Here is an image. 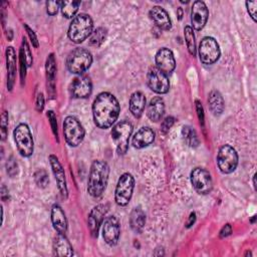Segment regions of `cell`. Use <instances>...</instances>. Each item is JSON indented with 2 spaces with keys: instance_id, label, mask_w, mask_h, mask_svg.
Listing matches in <instances>:
<instances>
[{
  "instance_id": "obj_1",
  "label": "cell",
  "mask_w": 257,
  "mask_h": 257,
  "mask_svg": "<svg viewBox=\"0 0 257 257\" xmlns=\"http://www.w3.org/2000/svg\"><path fill=\"white\" fill-rule=\"evenodd\" d=\"M120 106L116 97L109 92H100L92 103V115L96 126L107 128L118 117Z\"/></svg>"
},
{
  "instance_id": "obj_2",
  "label": "cell",
  "mask_w": 257,
  "mask_h": 257,
  "mask_svg": "<svg viewBox=\"0 0 257 257\" xmlns=\"http://www.w3.org/2000/svg\"><path fill=\"white\" fill-rule=\"evenodd\" d=\"M109 175L108 165L100 160H95L91 164L88 182H87V191L90 196L94 198L100 197L107 185Z\"/></svg>"
},
{
  "instance_id": "obj_3",
  "label": "cell",
  "mask_w": 257,
  "mask_h": 257,
  "mask_svg": "<svg viewBox=\"0 0 257 257\" xmlns=\"http://www.w3.org/2000/svg\"><path fill=\"white\" fill-rule=\"evenodd\" d=\"M93 22L88 14L80 13L76 15L69 27H68V38L74 43H80L84 41L92 33Z\"/></svg>"
},
{
  "instance_id": "obj_4",
  "label": "cell",
  "mask_w": 257,
  "mask_h": 257,
  "mask_svg": "<svg viewBox=\"0 0 257 257\" xmlns=\"http://www.w3.org/2000/svg\"><path fill=\"white\" fill-rule=\"evenodd\" d=\"M92 62L91 53L85 48H75L66 59L67 69L75 74H81L89 68Z\"/></svg>"
},
{
  "instance_id": "obj_5",
  "label": "cell",
  "mask_w": 257,
  "mask_h": 257,
  "mask_svg": "<svg viewBox=\"0 0 257 257\" xmlns=\"http://www.w3.org/2000/svg\"><path fill=\"white\" fill-rule=\"evenodd\" d=\"M133 132V125L127 120H121L113 125L111 139L119 155H124L128 149V141Z\"/></svg>"
},
{
  "instance_id": "obj_6",
  "label": "cell",
  "mask_w": 257,
  "mask_h": 257,
  "mask_svg": "<svg viewBox=\"0 0 257 257\" xmlns=\"http://www.w3.org/2000/svg\"><path fill=\"white\" fill-rule=\"evenodd\" d=\"M14 141L18 152L23 157H30L33 154V138L26 123H19L13 132Z\"/></svg>"
},
{
  "instance_id": "obj_7",
  "label": "cell",
  "mask_w": 257,
  "mask_h": 257,
  "mask_svg": "<svg viewBox=\"0 0 257 257\" xmlns=\"http://www.w3.org/2000/svg\"><path fill=\"white\" fill-rule=\"evenodd\" d=\"M63 134L66 143L70 147H77L84 138V128L74 116H66L63 121Z\"/></svg>"
},
{
  "instance_id": "obj_8",
  "label": "cell",
  "mask_w": 257,
  "mask_h": 257,
  "mask_svg": "<svg viewBox=\"0 0 257 257\" xmlns=\"http://www.w3.org/2000/svg\"><path fill=\"white\" fill-rule=\"evenodd\" d=\"M135 188V179L130 173L122 174L116 184L114 200L118 206H126L131 201Z\"/></svg>"
},
{
  "instance_id": "obj_9",
  "label": "cell",
  "mask_w": 257,
  "mask_h": 257,
  "mask_svg": "<svg viewBox=\"0 0 257 257\" xmlns=\"http://www.w3.org/2000/svg\"><path fill=\"white\" fill-rule=\"evenodd\" d=\"M217 165L223 174H230L235 171L238 165V154L230 145L222 146L217 154Z\"/></svg>"
},
{
  "instance_id": "obj_10",
  "label": "cell",
  "mask_w": 257,
  "mask_h": 257,
  "mask_svg": "<svg viewBox=\"0 0 257 257\" xmlns=\"http://www.w3.org/2000/svg\"><path fill=\"white\" fill-rule=\"evenodd\" d=\"M199 56L204 64H213L216 62L220 57L218 42L213 37H204L199 45Z\"/></svg>"
},
{
  "instance_id": "obj_11",
  "label": "cell",
  "mask_w": 257,
  "mask_h": 257,
  "mask_svg": "<svg viewBox=\"0 0 257 257\" xmlns=\"http://www.w3.org/2000/svg\"><path fill=\"white\" fill-rule=\"evenodd\" d=\"M191 183L197 193L207 195L212 191L213 181L211 174L203 168H195L191 172Z\"/></svg>"
},
{
  "instance_id": "obj_12",
  "label": "cell",
  "mask_w": 257,
  "mask_h": 257,
  "mask_svg": "<svg viewBox=\"0 0 257 257\" xmlns=\"http://www.w3.org/2000/svg\"><path fill=\"white\" fill-rule=\"evenodd\" d=\"M147 81H148L149 87L157 93L164 94L169 91L170 81H169L168 75L157 67H152L149 70Z\"/></svg>"
},
{
  "instance_id": "obj_13",
  "label": "cell",
  "mask_w": 257,
  "mask_h": 257,
  "mask_svg": "<svg viewBox=\"0 0 257 257\" xmlns=\"http://www.w3.org/2000/svg\"><path fill=\"white\" fill-rule=\"evenodd\" d=\"M120 234L119 221L115 216H108L102 222V237L109 246H114L118 242Z\"/></svg>"
},
{
  "instance_id": "obj_14",
  "label": "cell",
  "mask_w": 257,
  "mask_h": 257,
  "mask_svg": "<svg viewBox=\"0 0 257 257\" xmlns=\"http://www.w3.org/2000/svg\"><path fill=\"white\" fill-rule=\"evenodd\" d=\"M92 84L90 78L85 75H78L74 77L69 85V92L72 97L85 98L90 95Z\"/></svg>"
},
{
  "instance_id": "obj_15",
  "label": "cell",
  "mask_w": 257,
  "mask_h": 257,
  "mask_svg": "<svg viewBox=\"0 0 257 257\" xmlns=\"http://www.w3.org/2000/svg\"><path fill=\"white\" fill-rule=\"evenodd\" d=\"M209 17V10L203 1H195L191 11V23L192 28L201 30L207 23Z\"/></svg>"
},
{
  "instance_id": "obj_16",
  "label": "cell",
  "mask_w": 257,
  "mask_h": 257,
  "mask_svg": "<svg viewBox=\"0 0 257 257\" xmlns=\"http://www.w3.org/2000/svg\"><path fill=\"white\" fill-rule=\"evenodd\" d=\"M108 211L107 204H99L95 206L89 213L87 224L92 237H97L100 225H102L105 214Z\"/></svg>"
},
{
  "instance_id": "obj_17",
  "label": "cell",
  "mask_w": 257,
  "mask_h": 257,
  "mask_svg": "<svg viewBox=\"0 0 257 257\" xmlns=\"http://www.w3.org/2000/svg\"><path fill=\"white\" fill-rule=\"evenodd\" d=\"M155 60L157 64L156 67L159 68L164 73H166L167 75L171 73L176 67V60H175L174 54L172 50H170L167 47H163L158 50Z\"/></svg>"
},
{
  "instance_id": "obj_18",
  "label": "cell",
  "mask_w": 257,
  "mask_h": 257,
  "mask_svg": "<svg viewBox=\"0 0 257 257\" xmlns=\"http://www.w3.org/2000/svg\"><path fill=\"white\" fill-rule=\"evenodd\" d=\"M49 163H50L54 178L56 180L58 190L60 191V193L63 197H66L67 196V187H66V179H65V174H64L63 168H62L60 162L58 161L57 157L54 155L49 156Z\"/></svg>"
},
{
  "instance_id": "obj_19",
  "label": "cell",
  "mask_w": 257,
  "mask_h": 257,
  "mask_svg": "<svg viewBox=\"0 0 257 257\" xmlns=\"http://www.w3.org/2000/svg\"><path fill=\"white\" fill-rule=\"evenodd\" d=\"M155 140V133L149 126L141 127L133 137L132 144L136 149H143L151 145Z\"/></svg>"
},
{
  "instance_id": "obj_20",
  "label": "cell",
  "mask_w": 257,
  "mask_h": 257,
  "mask_svg": "<svg viewBox=\"0 0 257 257\" xmlns=\"http://www.w3.org/2000/svg\"><path fill=\"white\" fill-rule=\"evenodd\" d=\"M150 16L156 23V25L163 30H170L172 27V21L167 11L160 7L155 6L150 10Z\"/></svg>"
},
{
  "instance_id": "obj_21",
  "label": "cell",
  "mask_w": 257,
  "mask_h": 257,
  "mask_svg": "<svg viewBox=\"0 0 257 257\" xmlns=\"http://www.w3.org/2000/svg\"><path fill=\"white\" fill-rule=\"evenodd\" d=\"M51 222L57 233L65 234L67 231V219L59 205H53L51 209Z\"/></svg>"
},
{
  "instance_id": "obj_22",
  "label": "cell",
  "mask_w": 257,
  "mask_h": 257,
  "mask_svg": "<svg viewBox=\"0 0 257 257\" xmlns=\"http://www.w3.org/2000/svg\"><path fill=\"white\" fill-rule=\"evenodd\" d=\"M165 112V102L160 96L153 97L147 107V115L153 121H159Z\"/></svg>"
},
{
  "instance_id": "obj_23",
  "label": "cell",
  "mask_w": 257,
  "mask_h": 257,
  "mask_svg": "<svg viewBox=\"0 0 257 257\" xmlns=\"http://www.w3.org/2000/svg\"><path fill=\"white\" fill-rule=\"evenodd\" d=\"M53 251L54 254L57 256H72V246L66 238L65 234L58 233V235L54 238Z\"/></svg>"
},
{
  "instance_id": "obj_24",
  "label": "cell",
  "mask_w": 257,
  "mask_h": 257,
  "mask_svg": "<svg viewBox=\"0 0 257 257\" xmlns=\"http://www.w3.org/2000/svg\"><path fill=\"white\" fill-rule=\"evenodd\" d=\"M6 63H7V72H8V80L7 86L8 89L11 90L14 85V79L16 75V54L13 47L9 46L6 49Z\"/></svg>"
},
{
  "instance_id": "obj_25",
  "label": "cell",
  "mask_w": 257,
  "mask_h": 257,
  "mask_svg": "<svg viewBox=\"0 0 257 257\" xmlns=\"http://www.w3.org/2000/svg\"><path fill=\"white\" fill-rule=\"evenodd\" d=\"M146 106V96L142 91H135L130 98V110L135 117H140Z\"/></svg>"
},
{
  "instance_id": "obj_26",
  "label": "cell",
  "mask_w": 257,
  "mask_h": 257,
  "mask_svg": "<svg viewBox=\"0 0 257 257\" xmlns=\"http://www.w3.org/2000/svg\"><path fill=\"white\" fill-rule=\"evenodd\" d=\"M131 228L136 233H141L146 224V214L141 207H136L130 215Z\"/></svg>"
},
{
  "instance_id": "obj_27",
  "label": "cell",
  "mask_w": 257,
  "mask_h": 257,
  "mask_svg": "<svg viewBox=\"0 0 257 257\" xmlns=\"http://www.w3.org/2000/svg\"><path fill=\"white\" fill-rule=\"evenodd\" d=\"M46 78H47V91L53 97L54 95V79H55V71H56V64L55 58L53 53L49 54L46 59Z\"/></svg>"
},
{
  "instance_id": "obj_28",
  "label": "cell",
  "mask_w": 257,
  "mask_h": 257,
  "mask_svg": "<svg viewBox=\"0 0 257 257\" xmlns=\"http://www.w3.org/2000/svg\"><path fill=\"white\" fill-rule=\"evenodd\" d=\"M209 108L214 115H219L223 112L225 103L222 94L218 90H212L208 97Z\"/></svg>"
},
{
  "instance_id": "obj_29",
  "label": "cell",
  "mask_w": 257,
  "mask_h": 257,
  "mask_svg": "<svg viewBox=\"0 0 257 257\" xmlns=\"http://www.w3.org/2000/svg\"><path fill=\"white\" fill-rule=\"evenodd\" d=\"M80 5L79 1H61V13L66 18H74Z\"/></svg>"
},
{
  "instance_id": "obj_30",
  "label": "cell",
  "mask_w": 257,
  "mask_h": 257,
  "mask_svg": "<svg viewBox=\"0 0 257 257\" xmlns=\"http://www.w3.org/2000/svg\"><path fill=\"white\" fill-rule=\"evenodd\" d=\"M182 136L185 142L190 147H197L199 145V139L196 131L190 125H184L182 128Z\"/></svg>"
},
{
  "instance_id": "obj_31",
  "label": "cell",
  "mask_w": 257,
  "mask_h": 257,
  "mask_svg": "<svg viewBox=\"0 0 257 257\" xmlns=\"http://www.w3.org/2000/svg\"><path fill=\"white\" fill-rule=\"evenodd\" d=\"M184 35L185 40L187 44V48L189 50V53L193 56L196 55V41H195V35L193 28L191 26H186L184 28Z\"/></svg>"
},
{
  "instance_id": "obj_32",
  "label": "cell",
  "mask_w": 257,
  "mask_h": 257,
  "mask_svg": "<svg viewBox=\"0 0 257 257\" xmlns=\"http://www.w3.org/2000/svg\"><path fill=\"white\" fill-rule=\"evenodd\" d=\"M105 36H106V30L102 27H98L94 31H92V33L90 34L89 39H88L89 44L91 46L98 47L103 43V41L105 39Z\"/></svg>"
},
{
  "instance_id": "obj_33",
  "label": "cell",
  "mask_w": 257,
  "mask_h": 257,
  "mask_svg": "<svg viewBox=\"0 0 257 257\" xmlns=\"http://www.w3.org/2000/svg\"><path fill=\"white\" fill-rule=\"evenodd\" d=\"M34 180L37 186L40 188H45L49 183L48 175L44 170H37L34 174Z\"/></svg>"
},
{
  "instance_id": "obj_34",
  "label": "cell",
  "mask_w": 257,
  "mask_h": 257,
  "mask_svg": "<svg viewBox=\"0 0 257 257\" xmlns=\"http://www.w3.org/2000/svg\"><path fill=\"white\" fill-rule=\"evenodd\" d=\"M6 171L10 177H14L18 173V165L13 156H11L6 163Z\"/></svg>"
},
{
  "instance_id": "obj_35",
  "label": "cell",
  "mask_w": 257,
  "mask_h": 257,
  "mask_svg": "<svg viewBox=\"0 0 257 257\" xmlns=\"http://www.w3.org/2000/svg\"><path fill=\"white\" fill-rule=\"evenodd\" d=\"M61 1H47L46 2V11L49 15H55L60 8Z\"/></svg>"
},
{
  "instance_id": "obj_36",
  "label": "cell",
  "mask_w": 257,
  "mask_h": 257,
  "mask_svg": "<svg viewBox=\"0 0 257 257\" xmlns=\"http://www.w3.org/2000/svg\"><path fill=\"white\" fill-rule=\"evenodd\" d=\"M22 50L24 52V55H25V59H26V63H27V66H31L32 65V54L30 52V49H29V46H28V43L27 41L25 40V38H23V41H22Z\"/></svg>"
},
{
  "instance_id": "obj_37",
  "label": "cell",
  "mask_w": 257,
  "mask_h": 257,
  "mask_svg": "<svg viewBox=\"0 0 257 257\" xmlns=\"http://www.w3.org/2000/svg\"><path fill=\"white\" fill-rule=\"evenodd\" d=\"M1 136L2 140L4 141L7 136V128H8V113L4 111L1 116Z\"/></svg>"
},
{
  "instance_id": "obj_38",
  "label": "cell",
  "mask_w": 257,
  "mask_h": 257,
  "mask_svg": "<svg viewBox=\"0 0 257 257\" xmlns=\"http://www.w3.org/2000/svg\"><path fill=\"white\" fill-rule=\"evenodd\" d=\"M174 121H175V118L171 115L167 116L163 121H162V124H161V131L163 132V134H167L169 132V130L172 127V125L174 124Z\"/></svg>"
},
{
  "instance_id": "obj_39",
  "label": "cell",
  "mask_w": 257,
  "mask_h": 257,
  "mask_svg": "<svg viewBox=\"0 0 257 257\" xmlns=\"http://www.w3.org/2000/svg\"><path fill=\"white\" fill-rule=\"evenodd\" d=\"M246 7L249 15L253 19V21H256V7H257V1H246Z\"/></svg>"
},
{
  "instance_id": "obj_40",
  "label": "cell",
  "mask_w": 257,
  "mask_h": 257,
  "mask_svg": "<svg viewBox=\"0 0 257 257\" xmlns=\"http://www.w3.org/2000/svg\"><path fill=\"white\" fill-rule=\"evenodd\" d=\"M47 117L49 119V122L52 127V132L55 137H57V123H56V115L52 110L47 111Z\"/></svg>"
},
{
  "instance_id": "obj_41",
  "label": "cell",
  "mask_w": 257,
  "mask_h": 257,
  "mask_svg": "<svg viewBox=\"0 0 257 257\" xmlns=\"http://www.w3.org/2000/svg\"><path fill=\"white\" fill-rule=\"evenodd\" d=\"M24 27H25V29H26V31H27L29 37H30V40H31L33 46H34V47H38V40H37V37H36L34 31H33L27 24H24Z\"/></svg>"
},
{
  "instance_id": "obj_42",
  "label": "cell",
  "mask_w": 257,
  "mask_h": 257,
  "mask_svg": "<svg viewBox=\"0 0 257 257\" xmlns=\"http://www.w3.org/2000/svg\"><path fill=\"white\" fill-rule=\"evenodd\" d=\"M232 233V227L230 224H226L220 231V238L228 237Z\"/></svg>"
},
{
  "instance_id": "obj_43",
  "label": "cell",
  "mask_w": 257,
  "mask_h": 257,
  "mask_svg": "<svg viewBox=\"0 0 257 257\" xmlns=\"http://www.w3.org/2000/svg\"><path fill=\"white\" fill-rule=\"evenodd\" d=\"M196 108L198 111V117L200 122L203 124L204 123V113H203V106L202 103L199 100H196Z\"/></svg>"
},
{
  "instance_id": "obj_44",
  "label": "cell",
  "mask_w": 257,
  "mask_h": 257,
  "mask_svg": "<svg viewBox=\"0 0 257 257\" xmlns=\"http://www.w3.org/2000/svg\"><path fill=\"white\" fill-rule=\"evenodd\" d=\"M43 107H44V97L42 93H39L36 98V109L38 111H42Z\"/></svg>"
},
{
  "instance_id": "obj_45",
  "label": "cell",
  "mask_w": 257,
  "mask_h": 257,
  "mask_svg": "<svg viewBox=\"0 0 257 257\" xmlns=\"http://www.w3.org/2000/svg\"><path fill=\"white\" fill-rule=\"evenodd\" d=\"M195 221H196V214L193 212V213H191V214H190L189 221L187 222V227H188V228H190V227L195 223Z\"/></svg>"
}]
</instances>
